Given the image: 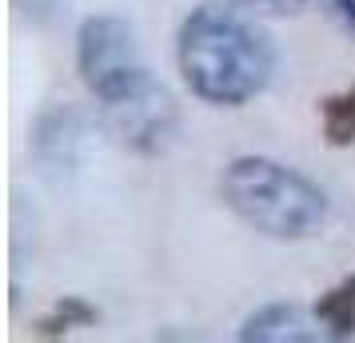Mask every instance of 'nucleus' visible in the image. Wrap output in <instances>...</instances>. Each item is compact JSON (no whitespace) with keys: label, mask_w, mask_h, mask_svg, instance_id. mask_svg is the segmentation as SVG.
I'll return each instance as SVG.
<instances>
[{"label":"nucleus","mask_w":355,"mask_h":343,"mask_svg":"<svg viewBox=\"0 0 355 343\" xmlns=\"http://www.w3.org/2000/svg\"><path fill=\"white\" fill-rule=\"evenodd\" d=\"M248 17L240 4H200L180 28V72L196 96L216 108H236L272 80L275 52Z\"/></svg>","instance_id":"f257e3e1"},{"label":"nucleus","mask_w":355,"mask_h":343,"mask_svg":"<svg viewBox=\"0 0 355 343\" xmlns=\"http://www.w3.org/2000/svg\"><path fill=\"white\" fill-rule=\"evenodd\" d=\"M224 204L272 240H304L323 224L327 200L315 184L268 156H240L220 180Z\"/></svg>","instance_id":"f03ea898"},{"label":"nucleus","mask_w":355,"mask_h":343,"mask_svg":"<svg viewBox=\"0 0 355 343\" xmlns=\"http://www.w3.org/2000/svg\"><path fill=\"white\" fill-rule=\"evenodd\" d=\"M76 60H80V76L88 84V92L96 100L120 96V92H128L132 84H140L148 76L136 33L128 28V20L120 17L84 20Z\"/></svg>","instance_id":"7ed1b4c3"},{"label":"nucleus","mask_w":355,"mask_h":343,"mask_svg":"<svg viewBox=\"0 0 355 343\" xmlns=\"http://www.w3.org/2000/svg\"><path fill=\"white\" fill-rule=\"evenodd\" d=\"M100 112H104V128L116 144L144 152V156L164 152L176 136V104L164 84L152 80V72L140 84H132L128 92L100 100Z\"/></svg>","instance_id":"20e7f679"},{"label":"nucleus","mask_w":355,"mask_h":343,"mask_svg":"<svg viewBox=\"0 0 355 343\" xmlns=\"http://www.w3.org/2000/svg\"><path fill=\"white\" fill-rule=\"evenodd\" d=\"M320 315L311 319L304 308L295 304H272V308H259L248 324H243L240 340H268V343H300V340H320Z\"/></svg>","instance_id":"39448f33"},{"label":"nucleus","mask_w":355,"mask_h":343,"mask_svg":"<svg viewBox=\"0 0 355 343\" xmlns=\"http://www.w3.org/2000/svg\"><path fill=\"white\" fill-rule=\"evenodd\" d=\"M320 327H327L331 340H347L355 335V276H347L343 283H336L331 292L320 299Z\"/></svg>","instance_id":"423d86ee"},{"label":"nucleus","mask_w":355,"mask_h":343,"mask_svg":"<svg viewBox=\"0 0 355 343\" xmlns=\"http://www.w3.org/2000/svg\"><path fill=\"white\" fill-rule=\"evenodd\" d=\"M320 116H323V136H327V144H352L355 140V84L352 88H343L339 96H327L320 104Z\"/></svg>","instance_id":"0eeeda50"},{"label":"nucleus","mask_w":355,"mask_h":343,"mask_svg":"<svg viewBox=\"0 0 355 343\" xmlns=\"http://www.w3.org/2000/svg\"><path fill=\"white\" fill-rule=\"evenodd\" d=\"M232 4H240L252 17H291L304 8V0H232Z\"/></svg>","instance_id":"6e6552de"},{"label":"nucleus","mask_w":355,"mask_h":343,"mask_svg":"<svg viewBox=\"0 0 355 343\" xmlns=\"http://www.w3.org/2000/svg\"><path fill=\"white\" fill-rule=\"evenodd\" d=\"M320 4L327 8V17L336 20L343 33L355 36V0H320Z\"/></svg>","instance_id":"1a4fd4ad"}]
</instances>
